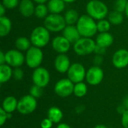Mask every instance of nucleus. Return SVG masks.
<instances>
[{
	"mask_svg": "<svg viewBox=\"0 0 128 128\" xmlns=\"http://www.w3.org/2000/svg\"><path fill=\"white\" fill-rule=\"evenodd\" d=\"M76 26L80 35L85 38H93L98 32L96 20L88 14L81 15Z\"/></svg>",
	"mask_w": 128,
	"mask_h": 128,
	"instance_id": "f257e3e1",
	"label": "nucleus"
},
{
	"mask_svg": "<svg viewBox=\"0 0 128 128\" xmlns=\"http://www.w3.org/2000/svg\"><path fill=\"white\" fill-rule=\"evenodd\" d=\"M86 13L95 20L105 19L109 14L107 5L100 0H90L86 6Z\"/></svg>",
	"mask_w": 128,
	"mask_h": 128,
	"instance_id": "f03ea898",
	"label": "nucleus"
},
{
	"mask_svg": "<svg viewBox=\"0 0 128 128\" xmlns=\"http://www.w3.org/2000/svg\"><path fill=\"white\" fill-rule=\"evenodd\" d=\"M30 40L32 46L43 48L50 41V32L45 26H37L31 32Z\"/></svg>",
	"mask_w": 128,
	"mask_h": 128,
	"instance_id": "7ed1b4c3",
	"label": "nucleus"
},
{
	"mask_svg": "<svg viewBox=\"0 0 128 128\" xmlns=\"http://www.w3.org/2000/svg\"><path fill=\"white\" fill-rule=\"evenodd\" d=\"M96 46V41L92 38L81 37L76 43L73 44L74 52L80 56H88L94 53Z\"/></svg>",
	"mask_w": 128,
	"mask_h": 128,
	"instance_id": "20e7f679",
	"label": "nucleus"
},
{
	"mask_svg": "<svg viewBox=\"0 0 128 128\" xmlns=\"http://www.w3.org/2000/svg\"><path fill=\"white\" fill-rule=\"evenodd\" d=\"M67 23L65 22L64 16L62 14H49V15L44 20V26H45L50 32H60L66 27Z\"/></svg>",
	"mask_w": 128,
	"mask_h": 128,
	"instance_id": "39448f33",
	"label": "nucleus"
},
{
	"mask_svg": "<svg viewBox=\"0 0 128 128\" xmlns=\"http://www.w3.org/2000/svg\"><path fill=\"white\" fill-rule=\"evenodd\" d=\"M26 64V65L32 68L35 69L38 67H40L41 63L44 59V52L41 48L32 46L25 54Z\"/></svg>",
	"mask_w": 128,
	"mask_h": 128,
	"instance_id": "423d86ee",
	"label": "nucleus"
},
{
	"mask_svg": "<svg viewBox=\"0 0 128 128\" xmlns=\"http://www.w3.org/2000/svg\"><path fill=\"white\" fill-rule=\"evenodd\" d=\"M37 99L30 94H26L18 100L16 111L22 115H28L34 112L37 109Z\"/></svg>",
	"mask_w": 128,
	"mask_h": 128,
	"instance_id": "0eeeda50",
	"label": "nucleus"
},
{
	"mask_svg": "<svg viewBox=\"0 0 128 128\" xmlns=\"http://www.w3.org/2000/svg\"><path fill=\"white\" fill-rule=\"evenodd\" d=\"M86 71L85 67L81 63H73L67 72L68 78L74 84L83 82L84 80H86Z\"/></svg>",
	"mask_w": 128,
	"mask_h": 128,
	"instance_id": "6e6552de",
	"label": "nucleus"
},
{
	"mask_svg": "<svg viewBox=\"0 0 128 128\" xmlns=\"http://www.w3.org/2000/svg\"><path fill=\"white\" fill-rule=\"evenodd\" d=\"M32 80L34 85L41 88H45L50 82V74L48 70L43 67H38L34 69L32 75Z\"/></svg>",
	"mask_w": 128,
	"mask_h": 128,
	"instance_id": "1a4fd4ad",
	"label": "nucleus"
},
{
	"mask_svg": "<svg viewBox=\"0 0 128 128\" xmlns=\"http://www.w3.org/2000/svg\"><path fill=\"white\" fill-rule=\"evenodd\" d=\"M74 83L68 78L59 80L54 86V92L58 97L68 98L74 94Z\"/></svg>",
	"mask_w": 128,
	"mask_h": 128,
	"instance_id": "9d476101",
	"label": "nucleus"
},
{
	"mask_svg": "<svg viewBox=\"0 0 128 128\" xmlns=\"http://www.w3.org/2000/svg\"><path fill=\"white\" fill-rule=\"evenodd\" d=\"M5 60L6 64L13 68H20L24 62H26L25 55L22 53V52L16 49L8 50L5 52Z\"/></svg>",
	"mask_w": 128,
	"mask_h": 128,
	"instance_id": "9b49d317",
	"label": "nucleus"
},
{
	"mask_svg": "<svg viewBox=\"0 0 128 128\" xmlns=\"http://www.w3.org/2000/svg\"><path fill=\"white\" fill-rule=\"evenodd\" d=\"M104 78V72L100 66L93 65L86 71V80L90 86L100 84Z\"/></svg>",
	"mask_w": 128,
	"mask_h": 128,
	"instance_id": "f8f14e48",
	"label": "nucleus"
},
{
	"mask_svg": "<svg viewBox=\"0 0 128 128\" xmlns=\"http://www.w3.org/2000/svg\"><path fill=\"white\" fill-rule=\"evenodd\" d=\"M52 50L58 54H66L70 49V42L63 35L55 37L51 41Z\"/></svg>",
	"mask_w": 128,
	"mask_h": 128,
	"instance_id": "ddd939ff",
	"label": "nucleus"
},
{
	"mask_svg": "<svg viewBox=\"0 0 128 128\" xmlns=\"http://www.w3.org/2000/svg\"><path fill=\"white\" fill-rule=\"evenodd\" d=\"M112 63L116 68L123 69L128 66V50L119 49L114 52L112 57Z\"/></svg>",
	"mask_w": 128,
	"mask_h": 128,
	"instance_id": "4468645a",
	"label": "nucleus"
},
{
	"mask_svg": "<svg viewBox=\"0 0 128 128\" xmlns=\"http://www.w3.org/2000/svg\"><path fill=\"white\" fill-rule=\"evenodd\" d=\"M70 65V58L66 54H58L54 60L55 69L60 74L67 73Z\"/></svg>",
	"mask_w": 128,
	"mask_h": 128,
	"instance_id": "2eb2a0df",
	"label": "nucleus"
},
{
	"mask_svg": "<svg viewBox=\"0 0 128 128\" xmlns=\"http://www.w3.org/2000/svg\"><path fill=\"white\" fill-rule=\"evenodd\" d=\"M18 8L20 14L24 17H29L34 14L35 5L33 0H21Z\"/></svg>",
	"mask_w": 128,
	"mask_h": 128,
	"instance_id": "dca6fc26",
	"label": "nucleus"
},
{
	"mask_svg": "<svg viewBox=\"0 0 128 128\" xmlns=\"http://www.w3.org/2000/svg\"><path fill=\"white\" fill-rule=\"evenodd\" d=\"M62 35L67 38L71 44L76 43L82 37L76 25H67L62 31Z\"/></svg>",
	"mask_w": 128,
	"mask_h": 128,
	"instance_id": "f3484780",
	"label": "nucleus"
},
{
	"mask_svg": "<svg viewBox=\"0 0 128 128\" xmlns=\"http://www.w3.org/2000/svg\"><path fill=\"white\" fill-rule=\"evenodd\" d=\"M95 41L96 44L107 49L108 47L111 46L114 43V38L110 32H102L99 33L97 35Z\"/></svg>",
	"mask_w": 128,
	"mask_h": 128,
	"instance_id": "a211bd4d",
	"label": "nucleus"
},
{
	"mask_svg": "<svg viewBox=\"0 0 128 128\" xmlns=\"http://www.w3.org/2000/svg\"><path fill=\"white\" fill-rule=\"evenodd\" d=\"M65 4L63 0H49L46 5L50 14H61L65 9Z\"/></svg>",
	"mask_w": 128,
	"mask_h": 128,
	"instance_id": "6ab92c4d",
	"label": "nucleus"
},
{
	"mask_svg": "<svg viewBox=\"0 0 128 128\" xmlns=\"http://www.w3.org/2000/svg\"><path fill=\"white\" fill-rule=\"evenodd\" d=\"M18 100L14 96L6 97L2 104V108L8 113H13L14 111L17 110Z\"/></svg>",
	"mask_w": 128,
	"mask_h": 128,
	"instance_id": "aec40b11",
	"label": "nucleus"
},
{
	"mask_svg": "<svg viewBox=\"0 0 128 128\" xmlns=\"http://www.w3.org/2000/svg\"><path fill=\"white\" fill-rule=\"evenodd\" d=\"M13 68L7 64H0V83L8 82L13 77Z\"/></svg>",
	"mask_w": 128,
	"mask_h": 128,
	"instance_id": "412c9836",
	"label": "nucleus"
},
{
	"mask_svg": "<svg viewBox=\"0 0 128 128\" xmlns=\"http://www.w3.org/2000/svg\"><path fill=\"white\" fill-rule=\"evenodd\" d=\"M63 116L62 110L57 106H52L47 111V118L54 124H59L63 118Z\"/></svg>",
	"mask_w": 128,
	"mask_h": 128,
	"instance_id": "4be33fe9",
	"label": "nucleus"
},
{
	"mask_svg": "<svg viewBox=\"0 0 128 128\" xmlns=\"http://www.w3.org/2000/svg\"><path fill=\"white\" fill-rule=\"evenodd\" d=\"M11 20L6 16H0V36L2 38L7 36L11 31Z\"/></svg>",
	"mask_w": 128,
	"mask_h": 128,
	"instance_id": "5701e85b",
	"label": "nucleus"
},
{
	"mask_svg": "<svg viewBox=\"0 0 128 128\" xmlns=\"http://www.w3.org/2000/svg\"><path fill=\"white\" fill-rule=\"evenodd\" d=\"M32 46L30 38L26 37H19L15 40V47L16 50L21 52H26L31 46Z\"/></svg>",
	"mask_w": 128,
	"mask_h": 128,
	"instance_id": "b1692460",
	"label": "nucleus"
},
{
	"mask_svg": "<svg viewBox=\"0 0 128 128\" xmlns=\"http://www.w3.org/2000/svg\"><path fill=\"white\" fill-rule=\"evenodd\" d=\"M80 16L79 15V13L77 12V10L74 9L68 10L64 13V15L67 25H76L79 20Z\"/></svg>",
	"mask_w": 128,
	"mask_h": 128,
	"instance_id": "393cba45",
	"label": "nucleus"
},
{
	"mask_svg": "<svg viewBox=\"0 0 128 128\" xmlns=\"http://www.w3.org/2000/svg\"><path fill=\"white\" fill-rule=\"evenodd\" d=\"M107 16H108L107 20L110 21V22L112 25H114V26L121 25L124 21L123 13L118 12V11L115 10L110 12Z\"/></svg>",
	"mask_w": 128,
	"mask_h": 128,
	"instance_id": "a878e982",
	"label": "nucleus"
},
{
	"mask_svg": "<svg viewBox=\"0 0 128 128\" xmlns=\"http://www.w3.org/2000/svg\"><path fill=\"white\" fill-rule=\"evenodd\" d=\"M88 92L87 85L84 82H80L74 84V94L77 98H83Z\"/></svg>",
	"mask_w": 128,
	"mask_h": 128,
	"instance_id": "bb28decb",
	"label": "nucleus"
},
{
	"mask_svg": "<svg viewBox=\"0 0 128 128\" xmlns=\"http://www.w3.org/2000/svg\"><path fill=\"white\" fill-rule=\"evenodd\" d=\"M49 14L50 12L46 4H37L34 10V15L37 18L44 20Z\"/></svg>",
	"mask_w": 128,
	"mask_h": 128,
	"instance_id": "cd10ccee",
	"label": "nucleus"
},
{
	"mask_svg": "<svg viewBox=\"0 0 128 128\" xmlns=\"http://www.w3.org/2000/svg\"><path fill=\"white\" fill-rule=\"evenodd\" d=\"M111 23L106 19H103L100 20H98L97 22V27L98 31L99 33L102 32H108L111 28Z\"/></svg>",
	"mask_w": 128,
	"mask_h": 128,
	"instance_id": "c85d7f7f",
	"label": "nucleus"
},
{
	"mask_svg": "<svg viewBox=\"0 0 128 128\" xmlns=\"http://www.w3.org/2000/svg\"><path fill=\"white\" fill-rule=\"evenodd\" d=\"M43 93H44L43 88H41L38 86L34 85V84L29 89V94L36 99L40 98L43 95Z\"/></svg>",
	"mask_w": 128,
	"mask_h": 128,
	"instance_id": "c756f323",
	"label": "nucleus"
},
{
	"mask_svg": "<svg viewBox=\"0 0 128 128\" xmlns=\"http://www.w3.org/2000/svg\"><path fill=\"white\" fill-rule=\"evenodd\" d=\"M128 0H116L114 3V10L121 13H124Z\"/></svg>",
	"mask_w": 128,
	"mask_h": 128,
	"instance_id": "7c9ffc66",
	"label": "nucleus"
},
{
	"mask_svg": "<svg viewBox=\"0 0 128 128\" xmlns=\"http://www.w3.org/2000/svg\"><path fill=\"white\" fill-rule=\"evenodd\" d=\"M19 0H2V4L6 8V9H14L19 6Z\"/></svg>",
	"mask_w": 128,
	"mask_h": 128,
	"instance_id": "2f4dec72",
	"label": "nucleus"
},
{
	"mask_svg": "<svg viewBox=\"0 0 128 128\" xmlns=\"http://www.w3.org/2000/svg\"><path fill=\"white\" fill-rule=\"evenodd\" d=\"M12 116V113H8L2 107L0 109V126L2 127L8 119H10Z\"/></svg>",
	"mask_w": 128,
	"mask_h": 128,
	"instance_id": "473e14b6",
	"label": "nucleus"
},
{
	"mask_svg": "<svg viewBox=\"0 0 128 128\" xmlns=\"http://www.w3.org/2000/svg\"><path fill=\"white\" fill-rule=\"evenodd\" d=\"M24 76V72L20 68H16L13 70V78L16 81H20Z\"/></svg>",
	"mask_w": 128,
	"mask_h": 128,
	"instance_id": "72a5a7b5",
	"label": "nucleus"
},
{
	"mask_svg": "<svg viewBox=\"0 0 128 128\" xmlns=\"http://www.w3.org/2000/svg\"><path fill=\"white\" fill-rule=\"evenodd\" d=\"M53 122L49 118H46L44 119H43L40 122V128H52L53 125Z\"/></svg>",
	"mask_w": 128,
	"mask_h": 128,
	"instance_id": "f704fd0d",
	"label": "nucleus"
},
{
	"mask_svg": "<svg viewBox=\"0 0 128 128\" xmlns=\"http://www.w3.org/2000/svg\"><path fill=\"white\" fill-rule=\"evenodd\" d=\"M104 62V58H103V56H100V55H95L94 58H93V63H94V65H96V66H100L103 64Z\"/></svg>",
	"mask_w": 128,
	"mask_h": 128,
	"instance_id": "c9c22d12",
	"label": "nucleus"
},
{
	"mask_svg": "<svg viewBox=\"0 0 128 128\" xmlns=\"http://www.w3.org/2000/svg\"><path fill=\"white\" fill-rule=\"evenodd\" d=\"M122 124L124 128H128V110L122 115Z\"/></svg>",
	"mask_w": 128,
	"mask_h": 128,
	"instance_id": "e433bc0d",
	"label": "nucleus"
},
{
	"mask_svg": "<svg viewBox=\"0 0 128 128\" xmlns=\"http://www.w3.org/2000/svg\"><path fill=\"white\" fill-rule=\"evenodd\" d=\"M106 52V48H104L103 46H100L98 44H96L95 49H94V53L95 55H100V56H104Z\"/></svg>",
	"mask_w": 128,
	"mask_h": 128,
	"instance_id": "4c0bfd02",
	"label": "nucleus"
},
{
	"mask_svg": "<svg viewBox=\"0 0 128 128\" xmlns=\"http://www.w3.org/2000/svg\"><path fill=\"white\" fill-rule=\"evenodd\" d=\"M127 110V109L124 107V106L123 104L122 105H119L118 107H117V112L120 115H123L124 113V112Z\"/></svg>",
	"mask_w": 128,
	"mask_h": 128,
	"instance_id": "58836bf2",
	"label": "nucleus"
},
{
	"mask_svg": "<svg viewBox=\"0 0 128 128\" xmlns=\"http://www.w3.org/2000/svg\"><path fill=\"white\" fill-rule=\"evenodd\" d=\"M6 64V60H5V52L3 51L0 52V64Z\"/></svg>",
	"mask_w": 128,
	"mask_h": 128,
	"instance_id": "ea45409f",
	"label": "nucleus"
},
{
	"mask_svg": "<svg viewBox=\"0 0 128 128\" xmlns=\"http://www.w3.org/2000/svg\"><path fill=\"white\" fill-rule=\"evenodd\" d=\"M5 13H6V8L2 4H0V16H5Z\"/></svg>",
	"mask_w": 128,
	"mask_h": 128,
	"instance_id": "a19ab883",
	"label": "nucleus"
},
{
	"mask_svg": "<svg viewBox=\"0 0 128 128\" xmlns=\"http://www.w3.org/2000/svg\"><path fill=\"white\" fill-rule=\"evenodd\" d=\"M56 128H72L69 124H66V123H59L57 124Z\"/></svg>",
	"mask_w": 128,
	"mask_h": 128,
	"instance_id": "79ce46f5",
	"label": "nucleus"
},
{
	"mask_svg": "<svg viewBox=\"0 0 128 128\" xmlns=\"http://www.w3.org/2000/svg\"><path fill=\"white\" fill-rule=\"evenodd\" d=\"M122 104L124 106V107H125L127 110H128V95H127V96L123 99Z\"/></svg>",
	"mask_w": 128,
	"mask_h": 128,
	"instance_id": "37998d69",
	"label": "nucleus"
},
{
	"mask_svg": "<svg viewBox=\"0 0 128 128\" xmlns=\"http://www.w3.org/2000/svg\"><path fill=\"white\" fill-rule=\"evenodd\" d=\"M49 0H33V2L36 4H45L47 3Z\"/></svg>",
	"mask_w": 128,
	"mask_h": 128,
	"instance_id": "c03bdc74",
	"label": "nucleus"
},
{
	"mask_svg": "<svg viewBox=\"0 0 128 128\" xmlns=\"http://www.w3.org/2000/svg\"><path fill=\"white\" fill-rule=\"evenodd\" d=\"M76 112H78V113L82 112H83V111H84V108H83V106H77V107H76Z\"/></svg>",
	"mask_w": 128,
	"mask_h": 128,
	"instance_id": "a18cd8bd",
	"label": "nucleus"
},
{
	"mask_svg": "<svg viewBox=\"0 0 128 128\" xmlns=\"http://www.w3.org/2000/svg\"><path fill=\"white\" fill-rule=\"evenodd\" d=\"M94 128H107V127H106L104 124H98V125H96Z\"/></svg>",
	"mask_w": 128,
	"mask_h": 128,
	"instance_id": "49530a36",
	"label": "nucleus"
},
{
	"mask_svg": "<svg viewBox=\"0 0 128 128\" xmlns=\"http://www.w3.org/2000/svg\"><path fill=\"white\" fill-rule=\"evenodd\" d=\"M124 14L127 16V18L128 19V3H127V6H126V9H125V11H124Z\"/></svg>",
	"mask_w": 128,
	"mask_h": 128,
	"instance_id": "de8ad7c7",
	"label": "nucleus"
},
{
	"mask_svg": "<svg viewBox=\"0 0 128 128\" xmlns=\"http://www.w3.org/2000/svg\"><path fill=\"white\" fill-rule=\"evenodd\" d=\"M65 3H73L76 0H63Z\"/></svg>",
	"mask_w": 128,
	"mask_h": 128,
	"instance_id": "09e8293b",
	"label": "nucleus"
}]
</instances>
